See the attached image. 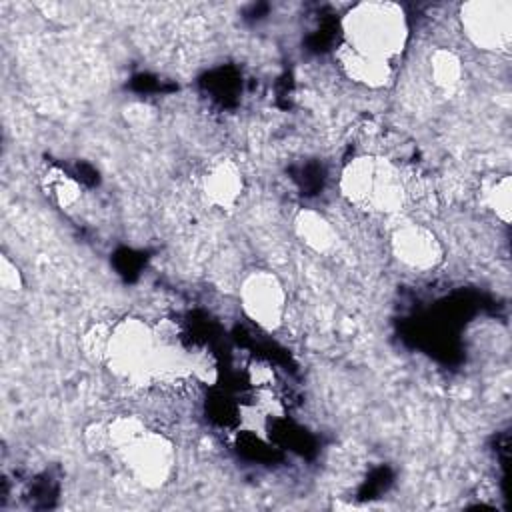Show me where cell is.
<instances>
[{"instance_id": "cell-8", "label": "cell", "mask_w": 512, "mask_h": 512, "mask_svg": "<svg viewBox=\"0 0 512 512\" xmlns=\"http://www.w3.org/2000/svg\"><path fill=\"white\" fill-rule=\"evenodd\" d=\"M338 60L342 70L356 82L366 84V86H384L390 80L392 68L388 62H380L368 56H362L354 50H350L348 46H342V50L338 52Z\"/></svg>"}, {"instance_id": "cell-5", "label": "cell", "mask_w": 512, "mask_h": 512, "mask_svg": "<svg viewBox=\"0 0 512 512\" xmlns=\"http://www.w3.org/2000/svg\"><path fill=\"white\" fill-rule=\"evenodd\" d=\"M132 474L150 486L164 482L172 466V448L160 434L142 430L136 438L120 448Z\"/></svg>"}, {"instance_id": "cell-1", "label": "cell", "mask_w": 512, "mask_h": 512, "mask_svg": "<svg viewBox=\"0 0 512 512\" xmlns=\"http://www.w3.org/2000/svg\"><path fill=\"white\" fill-rule=\"evenodd\" d=\"M344 38L350 50L388 62L398 56L406 44V18L400 6L390 2L356 4L342 20Z\"/></svg>"}, {"instance_id": "cell-9", "label": "cell", "mask_w": 512, "mask_h": 512, "mask_svg": "<svg viewBox=\"0 0 512 512\" xmlns=\"http://www.w3.org/2000/svg\"><path fill=\"white\" fill-rule=\"evenodd\" d=\"M206 194L210 196V200L218 206H230L240 192L242 180H240V172L236 170V166L232 164H218L216 168L210 170V174L206 176Z\"/></svg>"}, {"instance_id": "cell-12", "label": "cell", "mask_w": 512, "mask_h": 512, "mask_svg": "<svg viewBox=\"0 0 512 512\" xmlns=\"http://www.w3.org/2000/svg\"><path fill=\"white\" fill-rule=\"evenodd\" d=\"M48 192L60 206H72L80 198V186L68 174L56 172L48 176Z\"/></svg>"}, {"instance_id": "cell-3", "label": "cell", "mask_w": 512, "mask_h": 512, "mask_svg": "<svg viewBox=\"0 0 512 512\" xmlns=\"http://www.w3.org/2000/svg\"><path fill=\"white\" fill-rule=\"evenodd\" d=\"M164 344L140 320H124L112 326L104 360L112 370L126 378L158 376Z\"/></svg>"}, {"instance_id": "cell-13", "label": "cell", "mask_w": 512, "mask_h": 512, "mask_svg": "<svg viewBox=\"0 0 512 512\" xmlns=\"http://www.w3.org/2000/svg\"><path fill=\"white\" fill-rule=\"evenodd\" d=\"M486 202L504 222H508L510 218V178L508 176L496 178L486 188Z\"/></svg>"}, {"instance_id": "cell-6", "label": "cell", "mask_w": 512, "mask_h": 512, "mask_svg": "<svg viewBox=\"0 0 512 512\" xmlns=\"http://www.w3.org/2000/svg\"><path fill=\"white\" fill-rule=\"evenodd\" d=\"M242 306L262 328H274L284 310V290L268 272L252 274L242 286Z\"/></svg>"}, {"instance_id": "cell-14", "label": "cell", "mask_w": 512, "mask_h": 512, "mask_svg": "<svg viewBox=\"0 0 512 512\" xmlns=\"http://www.w3.org/2000/svg\"><path fill=\"white\" fill-rule=\"evenodd\" d=\"M2 284L8 288V290H16V286L20 284L18 280V270L12 268V264L4 258L2 262Z\"/></svg>"}, {"instance_id": "cell-4", "label": "cell", "mask_w": 512, "mask_h": 512, "mask_svg": "<svg viewBox=\"0 0 512 512\" xmlns=\"http://www.w3.org/2000/svg\"><path fill=\"white\" fill-rule=\"evenodd\" d=\"M462 26L468 38L484 50H500L510 42L512 6L508 2H470L462 8Z\"/></svg>"}, {"instance_id": "cell-10", "label": "cell", "mask_w": 512, "mask_h": 512, "mask_svg": "<svg viewBox=\"0 0 512 512\" xmlns=\"http://www.w3.org/2000/svg\"><path fill=\"white\" fill-rule=\"evenodd\" d=\"M296 228L300 238L314 250H326L332 244V228L316 212H302L296 220Z\"/></svg>"}, {"instance_id": "cell-2", "label": "cell", "mask_w": 512, "mask_h": 512, "mask_svg": "<svg viewBox=\"0 0 512 512\" xmlns=\"http://www.w3.org/2000/svg\"><path fill=\"white\" fill-rule=\"evenodd\" d=\"M344 196L366 210L394 212L404 202V184L396 168L378 156L354 158L342 174Z\"/></svg>"}, {"instance_id": "cell-7", "label": "cell", "mask_w": 512, "mask_h": 512, "mask_svg": "<svg viewBox=\"0 0 512 512\" xmlns=\"http://www.w3.org/2000/svg\"><path fill=\"white\" fill-rule=\"evenodd\" d=\"M392 248L400 262L418 270L432 268L440 258V246L434 234L414 224L396 230L392 238Z\"/></svg>"}, {"instance_id": "cell-11", "label": "cell", "mask_w": 512, "mask_h": 512, "mask_svg": "<svg viewBox=\"0 0 512 512\" xmlns=\"http://www.w3.org/2000/svg\"><path fill=\"white\" fill-rule=\"evenodd\" d=\"M432 76L440 86H454L460 78V60L450 50H436L432 60Z\"/></svg>"}]
</instances>
